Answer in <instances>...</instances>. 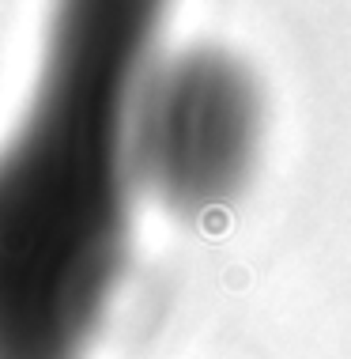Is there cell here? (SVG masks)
<instances>
[{
	"label": "cell",
	"mask_w": 351,
	"mask_h": 359,
	"mask_svg": "<svg viewBox=\"0 0 351 359\" xmlns=\"http://www.w3.org/2000/svg\"><path fill=\"white\" fill-rule=\"evenodd\" d=\"M159 4L53 12L42 72L0 144V359H87L132 254V106Z\"/></svg>",
	"instance_id": "cell-1"
},
{
	"label": "cell",
	"mask_w": 351,
	"mask_h": 359,
	"mask_svg": "<svg viewBox=\"0 0 351 359\" xmlns=\"http://www.w3.org/2000/svg\"><path fill=\"white\" fill-rule=\"evenodd\" d=\"M265 95L242 57L189 46L155 61L132 106L140 193L181 219L216 216L242 197L261 163Z\"/></svg>",
	"instance_id": "cell-2"
}]
</instances>
